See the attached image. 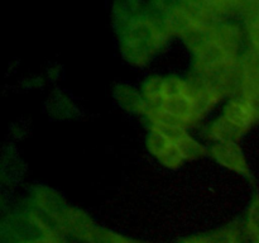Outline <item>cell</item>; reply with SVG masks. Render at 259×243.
<instances>
[{
    "mask_svg": "<svg viewBox=\"0 0 259 243\" xmlns=\"http://www.w3.org/2000/svg\"><path fill=\"white\" fill-rule=\"evenodd\" d=\"M214 27L215 25H201L192 24L186 32L182 34L186 45L194 51L195 53L209 45L214 39Z\"/></svg>",
    "mask_w": 259,
    "mask_h": 243,
    "instance_id": "cell-7",
    "label": "cell"
},
{
    "mask_svg": "<svg viewBox=\"0 0 259 243\" xmlns=\"http://www.w3.org/2000/svg\"><path fill=\"white\" fill-rule=\"evenodd\" d=\"M163 81L164 78L154 77L147 81L143 88L144 100H151V99L163 98Z\"/></svg>",
    "mask_w": 259,
    "mask_h": 243,
    "instance_id": "cell-16",
    "label": "cell"
},
{
    "mask_svg": "<svg viewBox=\"0 0 259 243\" xmlns=\"http://www.w3.org/2000/svg\"><path fill=\"white\" fill-rule=\"evenodd\" d=\"M184 243H204V242H202L201 238H194V239L186 240V242H184Z\"/></svg>",
    "mask_w": 259,
    "mask_h": 243,
    "instance_id": "cell-20",
    "label": "cell"
},
{
    "mask_svg": "<svg viewBox=\"0 0 259 243\" xmlns=\"http://www.w3.org/2000/svg\"><path fill=\"white\" fill-rule=\"evenodd\" d=\"M189 93V83L177 77L164 78L163 81V98L171 99L176 96L185 95Z\"/></svg>",
    "mask_w": 259,
    "mask_h": 243,
    "instance_id": "cell-13",
    "label": "cell"
},
{
    "mask_svg": "<svg viewBox=\"0 0 259 243\" xmlns=\"http://www.w3.org/2000/svg\"><path fill=\"white\" fill-rule=\"evenodd\" d=\"M177 146H179L185 161H186V159L199 158L200 156L205 154V152H206L205 147L201 146L197 141H195V139L192 138V137H190L189 134H187L184 139H181V141L177 143Z\"/></svg>",
    "mask_w": 259,
    "mask_h": 243,
    "instance_id": "cell-12",
    "label": "cell"
},
{
    "mask_svg": "<svg viewBox=\"0 0 259 243\" xmlns=\"http://www.w3.org/2000/svg\"><path fill=\"white\" fill-rule=\"evenodd\" d=\"M254 243H259V237H258V238H255V240H254Z\"/></svg>",
    "mask_w": 259,
    "mask_h": 243,
    "instance_id": "cell-21",
    "label": "cell"
},
{
    "mask_svg": "<svg viewBox=\"0 0 259 243\" xmlns=\"http://www.w3.org/2000/svg\"><path fill=\"white\" fill-rule=\"evenodd\" d=\"M195 55H196V62H195L196 72H202L209 68L223 65V63L238 60L237 53L225 47L223 43L217 39H212L209 45L205 46Z\"/></svg>",
    "mask_w": 259,
    "mask_h": 243,
    "instance_id": "cell-2",
    "label": "cell"
},
{
    "mask_svg": "<svg viewBox=\"0 0 259 243\" xmlns=\"http://www.w3.org/2000/svg\"><path fill=\"white\" fill-rule=\"evenodd\" d=\"M27 243H60V242L56 239H53V238L46 237V238H38V239L30 240V242H27Z\"/></svg>",
    "mask_w": 259,
    "mask_h": 243,
    "instance_id": "cell-19",
    "label": "cell"
},
{
    "mask_svg": "<svg viewBox=\"0 0 259 243\" xmlns=\"http://www.w3.org/2000/svg\"><path fill=\"white\" fill-rule=\"evenodd\" d=\"M116 99L120 103V105L128 110L146 113V100H144L143 96L139 95L133 89L120 86L119 90L116 91Z\"/></svg>",
    "mask_w": 259,
    "mask_h": 243,
    "instance_id": "cell-10",
    "label": "cell"
},
{
    "mask_svg": "<svg viewBox=\"0 0 259 243\" xmlns=\"http://www.w3.org/2000/svg\"><path fill=\"white\" fill-rule=\"evenodd\" d=\"M38 205L40 207V209L52 215V218H55L56 220L67 209L62 202V200H61V197L52 190L38 192Z\"/></svg>",
    "mask_w": 259,
    "mask_h": 243,
    "instance_id": "cell-9",
    "label": "cell"
},
{
    "mask_svg": "<svg viewBox=\"0 0 259 243\" xmlns=\"http://www.w3.org/2000/svg\"><path fill=\"white\" fill-rule=\"evenodd\" d=\"M157 158L164 165V166L169 167V169H177L184 164L185 158L182 156L181 151H180L179 146L176 143H171L164 152H162Z\"/></svg>",
    "mask_w": 259,
    "mask_h": 243,
    "instance_id": "cell-14",
    "label": "cell"
},
{
    "mask_svg": "<svg viewBox=\"0 0 259 243\" xmlns=\"http://www.w3.org/2000/svg\"><path fill=\"white\" fill-rule=\"evenodd\" d=\"M211 154L220 165L238 172V174L248 175L247 161L243 154L242 148L235 142H227V143H217L211 148Z\"/></svg>",
    "mask_w": 259,
    "mask_h": 243,
    "instance_id": "cell-3",
    "label": "cell"
},
{
    "mask_svg": "<svg viewBox=\"0 0 259 243\" xmlns=\"http://www.w3.org/2000/svg\"><path fill=\"white\" fill-rule=\"evenodd\" d=\"M257 51H258V52H259V48H257Z\"/></svg>",
    "mask_w": 259,
    "mask_h": 243,
    "instance_id": "cell-23",
    "label": "cell"
},
{
    "mask_svg": "<svg viewBox=\"0 0 259 243\" xmlns=\"http://www.w3.org/2000/svg\"><path fill=\"white\" fill-rule=\"evenodd\" d=\"M192 24H194V22L190 19L189 15L184 12L181 7H177L174 10H171L166 19L167 29L171 33L180 35L184 34Z\"/></svg>",
    "mask_w": 259,
    "mask_h": 243,
    "instance_id": "cell-11",
    "label": "cell"
},
{
    "mask_svg": "<svg viewBox=\"0 0 259 243\" xmlns=\"http://www.w3.org/2000/svg\"><path fill=\"white\" fill-rule=\"evenodd\" d=\"M153 129L158 131L159 133L163 134L167 139H169L174 143H179L181 139H184L187 136V132L185 127H176V126H163V124H154L152 127Z\"/></svg>",
    "mask_w": 259,
    "mask_h": 243,
    "instance_id": "cell-15",
    "label": "cell"
},
{
    "mask_svg": "<svg viewBox=\"0 0 259 243\" xmlns=\"http://www.w3.org/2000/svg\"><path fill=\"white\" fill-rule=\"evenodd\" d=\"M56 222L61 225L62 229L67 230L70 234L76 235L83 240L95 228L94 223L85 213L77 209H70V208H67Z\"/></svg>",
    "mask_w": 259,
    "mask_h": 243,
    "instance_id": "cell-4",
    "label": "cell"
},
{
    "mask_svg": "<svg viewBox=\"0 0 259 243\" xmlns=\"http://www.w3.org/2000/svg\"><path fill=\"white\" fill-rule=\"evenodd\" d=\"M224 116L229 119L230 122H233L235 126L244 129V131H247L257 120L249 105L240 98L233 99V100H230L227 104L224 110Z\"/></svg>",
    "mask_w": 259,
    "mask_h": 243,
    "instance_id": "cell-6",
    "label": "cell"
},
{
    "mask_svg": "<svg viewBox=\"0 0 259 243\" xmlns=\"http://www.w3.org/2000/svg\"><path fill=\"white\" fill-rule=\"evenodd\" d=\"M244 129L235 126L233 122L225 118L224 115L218 119L210 128V137L218 143H227V142H235L243 136Z\"/></svg>",
    "mask_w": 259,
    "mask_h": 243,
    "instance_id": "cell-8",
    "label": "cell"
},
{
    "mask_svg": "<svg viewBox=\"0 0 259 243\" xmlns=\"http://www.w3.org/2000/svg\"><path fill=\"white\" fill-rule=\"evenodd\" d=\"M163 110L184 122L185 126H190L199 119L195 109V103L189 93L176 98L164 99Z\"/></svg>",
    "mask_w": 259,
    "mask_h": 243,
    "instance_id": "cell-5",
    "label": "cell"
},
{
    "mask_svg": "<svg viewBox=\"0 0 259 243\" xmlns=\"http://www.w3.org/2000/svg\"><path fill=\"white\" fill-rule=\"evenodd\" d=\"M162 45V34L152 22L137 20L129 28L125 39V52L133 62H144Z\"/></svg>",
    "mask_w": 259,
    "mask_h": 243,
    "instance_id": "cell-1",
    "label": "cell"
},
{
    "mask_svg": "<svg viewBox=\"0 0 259 243\" xmlns=\"http://www.w3.org/2000/svg\"><path fill=\"white\" fill-rule=\"evenodd\" d=\"M204 243H239L235 233L229 230H220L201 238Z\"/></svg>",
    "mask_w": 259,
    "mask_h": 243,
    "instance_id": "cell-17",
    "label": "cell"
},
{
    "mask_svg": "<svg viewBox=\"0 0 259 243\" xmlns=\"http://www.w3.org/2000/svg\"><path fill=\"white\" fill-rule=\"evenodd\" d=\"M128 243H134V242H132V240H129V242Z\"/></svg>",
    "mask_w": 259,
    "mask_h": 243,
    "instance_id": "cell-22",
    "label": "cell"
},
{
    "mask_svg": "<svg viewBox=\"0 0 259 243\" xmlns=\"http://www.w3.org/2000/svg\"><path fill=\"white\" fill-rule=\"evenodd\" d=\"M248 230L254 238L259 237V197H255L248 215Z\"/></svg>",
    "mask_w": 259,
    "mask_h": 243,
    "instance_id": "cell-18",
    "label": "cell"
}]
</instances>
